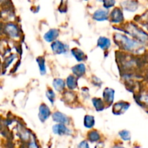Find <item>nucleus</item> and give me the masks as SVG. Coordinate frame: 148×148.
Segmentation results:
<instances>
[{
    "mask_svg": "<svg viewBox=\"0 0 148 148\" xmlns=\"http://www.w3.org/2000/svg\"><path fill=\"white\" fill-rule=\"evenodd\" d=\"M136 102L141 106L143 108H145L147 105V94H140L137 95L136 98H134Z\"/></svg>",
    "mask_w": 148,
    "mask_h": 148,
    "instance_id": "nucleus-23",
    "label": "nucleus"
},
{
    "mask_svg": "<svg viewBox=\"0 0 148 148\" xmlns=\"http://www.w3.org/2000/svg\"><path fill=\"white\" fill-rule=\"evenodd\" d=\"M77 148H90V146L88 141L83 140V141L80 142V143H79V145H77Z\"/></svg>",
    "mask_w": 148,
    "mask_h": 148,
    "instance_id": "nucleus-29",
    "label": "nucleus"
},
{
    "mask_svg": "<svg viewBox=\"0 0 148 148\" xmlns=\"http://www.w3.org/2000/svg\"><path fill=\"white\" fill-rule=\"evenodd\" d=\"M36 62L38 64V66L39 68V72L41 75H45L46 74V60L43 56H38L36 58Z\"/></svg>",
    "mask_w": 148,
    "mask_h": 148,
    "instance_id": "nucleus-20",
    "label": "nucleus"
},
{
    "mask_svg": "<svg viewBox=\"0 0 148 148\" xmlns=\"http://www.w3.org/2000/svg\"><path fill=\"white\" fill-rule=\"evenodd\" d=\"M115 90L111 88H106L103 92V101L105 103L106 108L111 106L114 103Z\"/></svg>",
    "mask_w": 148,
    "mask_h": 148,
    "instance_id": "nucleus-7",
    "label": "nucleus"
},
{
    "mask_svg": "<svg viewBox=\"0 0 148 148\" xmlns=\"http://www.w3.org/2000/svg\"><path fill=\"white\" fill-rule=\"evenodd\" d=\"M5 1V0H0V3L3 2V1Z\"/></svg>",
    "mask_w": 148,
    "mask_h": 148,
    "instance_id": "nucleus-33",
    "label": "nucleus"
},
{
    "mask_svg": "<svg viewBox=\"0 0 148 148\" xmlns=\"http://www.w3.org/2000/svg\"><path fill=\"white\" fill-rule=\"evenodd\" d=\"M119 135L121 137V140L124 141H130L132 138V134L130 131L127 130H123L119 132Z\"/></svg>",
    "mask_w": 148,
    "mask_h": 148,
    "instance_id": "nucleus-25",
    "label": "nucleus"
},
{
    "mask_svg": "<svg viewBox=\"0 0 148 148\" xmlns=\"http://www.w3.org/2000/svg\"><path fill=\"white\" fill-rule=\"evenodd\" d=\"M131 106V104L127 101H120L116 102V103L112 105V113L115 116H121L125 114L130 107Z\"/></svg>",
    "mask_w": 148,
    "mask_h": 148,
    "instance_id": "nucleus-3",
    "label": "nucleus"
},
{
    "mask_svg": "<svg viewBox=\"0 0 148 148\" xmlns=\"http://www.w3.org/2000/svg\"><path fill=\"white\" fill-rule=\"evenodd\" d=\"M28 148H38L36 141L35 140V139L33 137H31V140H30V143H29Z\"/></svg>",
    "mask_w": 148,
    "mask_h": 148,
    "instance_id": "nucleus-28",
    "label": "nucleus"
},
{
    "mask_svg": "<svg viewBox=\"0 0 148 148\" xmlns=\"http://www.w3.org/2000/svg\"><path fill=\"white\" fill-rule=\"evenodd\" d=\"M52 85L54 89V90L57 91L59 92H62L64 90L65 88H66V84H65V81L63 79L61 78H55L52 82Z\"/></svg>",
    "mask_w": 148,
    "mask_h": 148,
    "instance_id": "nucleus-18",
    "label": "nucleus"
},
{
    "mask_svg": "<svg viewBox=\"0 0 148 148\" xmlns=\"http://www.w3.org/2000/svg\"><path fill=\"white\" fill-rule=\"evenodd\" d=\"M115 44L122 51L127 52L132 54L140 55L145 51V46L137 40L129 37L126 34L116 33L113 36Z\"/></svg>",
    "mask_w": 148,
    "mask_h": 148,
    "instance_id": "nucleus-1",
    "label": "nucleus"
},
{
    "mask_svg": "<svg viewBox=\"0 0 148 148\" xmlns=\"http://www.w3.org/2000/svg\"><path fill=\"white\" fill-rule=\"evenodd\" d=\"M88 140L90 143H98L101 140V134L97 130H92L88 134Z\"/></svg>",
    "mask_w": 148,
    "mask_h": 148,
    "instance_id": "nucleus-22",
    "label": "nucleus"
},
{
    "mask_svg": "<svg viewBox=\"0 0 148 148\" xmlns=\"http://www.w3.org/2000/svg\"><path fill=\"white\" fill-rule=\"evenodd\" d=\"M114 148H125L124 147H121V146H119V145H116V146H114Z\"/></svg>",
    "mask_w": 148,
    "mask_h": 148,
    "instance_id": "nucleus-32",
    "label": "nucleus"
},
{
    "mask_svg": "<svg viewBox=\"0 0 148 148\" xmlns=\"http://www.w3.org/2000/svg\"><path fill=\"white\" fill-rule=\"evenodd\" d=\"M52 131L53 134L59 136L70 135L72 134V131L69 127H67V126L61 124H56L53 125L52 127Z\"/></svg>",
    "mask_w": 148,
    "mask_h": 148,
    "instance_id": "nucleus-10",
    "label": "nucleus"
},
{
    "mask_svg": "<svg viewBox=\"0 0 148 148\" xmlns=\"http://www.w3.org/2000/svg\"><path fill=\"white\" fill-rule=\"evenodd\" d=\"M123 10L130 12H134L138 9L139 3L137 0H125L121 4Z\"/></svg>",
    "mask_w": 148,
    "mask_h": 148,
    "instance_id": "nucleus-12",
    "label": "nucleus"
},
{
    "mask_svg": "<svg viewBox=\"0 0 148 148\" xmlns=\"http://www.w3.org/2000/svg\"><path fill=\"white\" fill-rule=\"evenodd\" d=\"M4 32L11 38H17L20 36L18 27L14 23H7L4 27Z\"/></svg>",
    "mask_w": 148,
    "mask_h": 148,
    "instance_id": "nucleus-8",
    "label": "nucleus"
},
{
    "mask_svg": "<svg viewBox=\"0 0 148 148\" xmlns=\"http://www.w3.org/2000/svg\"><path fill=\"white\" fill-rule=\"evenodd\" d=\"M14 56H15V55L12 54L5 59V61L4 62V66H3V67H4V69H7V68L11 64V63L13 62V60H14Z\"/></svg>",
    "mask_w": 148,
    "mask_h": 148,
    "instance_id": "nucleus-27",
    "label": "nucleus"
},
{
    "mask_svg": "<svg viewBox=\"0 0 148 148\" xmlns=\"http://www.w3.org/2000/svg\"><path fill=\"white\" fill-rule=\"evenodd\" d=\"M127 35L131 36L132 38L137 40L140 43L146 46L147 43V34L143 29L137 27L135 24L132 23H129L124 27L123 30Z\"/></svg>",
    "mask_w": 148,
    "mask_h": 148,
    "instance_id": "nucleus-2",
    "label": "nucleus"
},
{
    "mask_svg": "<svg viewBox=\"0 0 148 148\" xmlns=\"http://www.w3.org/2000/svg\"><path fill=\"white\" fill-rule=\"evenodd\" d=\"M59 36V30L56 28H51L48 30L43 36V39L48 43H52L57 40Z\"/></svg>",
    "mask_w": 148,
    "mask_h": 148,
    "instance_id": "nucleus-13",
    "label": "nucleus"
},
{
    "mask_svg": "<svg viewBox=\"0 0 148 148\" xmlns=\"http://www.w3.org/2000/svg\"><path fill=\"white\" fill-rule=\"evenodd\" d=\"M103 7L107 10L114 7L116 4V0H103Z\"/></svg>",
    "mask_w": 148,
    "mask_h": 148,
    "instance_id": "nucleus-26",
    "label": "nucleus"
},
{
    "mask_svg": "<svg viewBox=\"0 0 148 148\" xmlns=\"http://www.w3.org/2000/svg\"><path fill=\"white\" fill-rule=\"evenodd\" d=\"M66 87L70 90H75L78 88V78L74 76L73 75H70L66 77L65 81Z\"/></svg>",
    "mask_w": 148,
    "mask_h": 148,
    "instance_id": "nucleus-17",
    "label": "nucleus"
},
{
    "mask_svg": "<svg viewBox=\"0 0 148 148\" xmlns=\"http://www.w3.org/2000/svg\"><path fill=\"white\" fill-rule=\"evenodd\" d=\"M51 116L53 121L54 122H56V124H61L68 126L71 123L70 118L68 116H66L65 114L61 112V111H54Z\"/></svg>",
    "mask_w": 148,
    "mask_h": 148,
    "instance_id": "nucleus-6",
    "label": "nucleus"
},
{
    "mask_svg": "<svg viewBox=\"0 0 148 148\" xmlns=\"http://www.w3.org/2000/svg\"><path fill=\"white\" fill-rule=\"evenodd\" d=\"M111 46V41L108 38L101 36L97 40V46L103 51H107Z\"/></svg>",
    "mask_w": 148,
    "mask_h": 148,
    "instance_id": "nucleus-16",
    "label": "nucleus"
},
{
    "mask_svg": "<svg viewBox=\"0 0 148 148\" xmlns=\"http://www.w3.org/2000/svg\"><path fill=\"white\" fill-rule=\"evenodd\" d=\"M51 49L54 54H65L69 51V46L64 42L56 40L52 42L51 44Z\"/></svg>",
    "mask_w": 148,
    "mask_h": 148,
    "instance_id": "nucleus-4",
    "label": "nucleus"
},
{
    "mask_svg": "<svg viewBox=\"0 0 148 148\" xmlns=\"http://www.w3.org/2000/svg\"><path fill=\"white\" fill-rule=\"evenodd\" d=\"M92 106L95 108V111L98 112L104 111L106 108L105 103L103 102L102 98H92Z\"/></svg>",
    "mask_w": 148,
    "mask_h": 148,
    "instance_id": "nucleus-19",
    "label": "nucleus"
},
{
    "mask_svg": "<svg viewBox=\"0 0 148 148\" xmlns=\"http://www.w3.org/2000/svg\"><path fill=\"white\" fill-rule=\"evenodd\" d=\"M71 53L74 56L77 62H83L86 61L87 55L84 53L83 51L81 50L79 48H73L71 50Z\"/></svg>",
    "mask_w": 148,
    "mask_h": 148,
    "instance_id": "nucleus-15",
    "label": "nucleus"
},
{
    "mask_svg": "<svg viewBox=\"0 0 148 148\" xmlns=\"http://www.w3.org/2000/svg\"><path fill=\"white\" fill-rule=\"evenodd\" d=\"M46 96L47 99L50 101L52 105L54 104L55 100H56V94H55L54 90L51 88H48L46 92Z\"/></svg>",
    "mask_w": 148,
    "mask_h": 148,
    "instance_id": "nucleus-24",
    "label": "nucleus"
},
{
    "mask_svg": "<svg viewBox=\"0 0 148 148\" xmlns=\"http://www.w3.org/2000/svg\"><path fill=\"white\" fill-rule=\"evenodd\" d=\"M108 20L111 23H114V24L122 23L124 20L122 10L119 7H115L108 15Z\"/></svg>",
    "mask_w": 148,
    "mask_h": 148,
    "instance_id": "nucleus-5",
    "label": "nucleus"
},
{
    "mask_svg": "<svg viewBox=\"0 0 148 148\" xmlns=\"http://www.w3.org/2000/svg\"><path fill=\"white\" fill-rule=\"evenodd\" d=\"M92 77H93L94 79H92V83H93L95 85H98V86L100 87V85H101V84H102V82H101V79H98H98H97V81H96V77H95V76H92Z\"/></svg>",
    "mask_w": 148,
    "mask_h": 148,
    "instance_id": "nucleus-30",
    "label": "nucleus"
},
{
    "mask_svg": "<svg viewBox=\"0 0 148 148\" xmlns=\"http://www.w3.org/2000/svg\"><path fill=\"white\" fill-rule=\"evenodd\" d=\"M72 72L77 78L83 77L86 73V66L83 63H78L72 67Z\"/></svg>",
    "mask_w": 148,
    "mask_h": 148,
    "instance_id": "nucleus-14",
    "label": "nucleus"
},
{
    "mask_svg": "<svg viewBox=\"0 0 148 148\" xmlns=\"http://www.w3.org/2000/svg\"><path fill=\"white\" fill-rule=\"evenodd\" d=\"M95 148H104V145L103 143H99L97 144V145L95 146Z\"/></svg>",
    "mask_w": 148,
    "mask_h": 148,
    "instance_id": "nucleus-31",
    "label": "nucleus"
},
{
    "mask_svg": "<svg viewBox=\"0 0 148 148\" xmlns=\"http://www.w3.org/2000/svg\"><path fill=\"white\" fill-rule=\"evenodd\" d=\"M109 12L106 9H98L92 14V19L98 22H104L108 20Z\"/></svg>",
    "mask_w": 148,
    "mask_h": 148,
    "instance_id": "nucleus-11",
    "label": "nucleus"
},
{
    "mask_svg": "<svg viewBox=\"0 0 148 148\" xmlns=\"http://www.w3.org/2000/svg\"><path fill=\"white\" fill-rule=\"evenodd\" d=\"M51 112L49 107L45 103L40 104L38 108V116L40 122H45L51 116Z\"/></svg>",
    "mask_w": 148,
    "mask_h": 148,
    "instance_id": "nucleus-9",
    "label": "nucleus"
},
{
    "mask_svg": "<svg viewBox=\"0 0 148 148\" xmlns=\"http://www.w3.org/2000/svg\"><path fill=\"white\" fill-rule=\"evenodd\" d=\"M95 119L93 116L85 115L84 117L83 124L84 127L87 129H92L95 126Z\"/></svg>",
    "mask_w": 148,
    "mask_h": 148,
    "instance_id": "nucleus-21",
    "label": "nucleus"
}]
</instances>
